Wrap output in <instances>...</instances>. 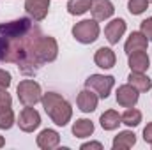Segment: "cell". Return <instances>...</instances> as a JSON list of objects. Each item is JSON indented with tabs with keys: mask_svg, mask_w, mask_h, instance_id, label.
<instances>
[{
	"mask_svg": "<svg viewBox=\"0 0 152 150\" xmlns=\"http://www.w3.org/2000/svg\"><path fill=\"white\" fill-rule=\"evenodd\" d=\"M42 30L32 18H18L0 23V62L16 64L20 73L34 76L42 67L37 46Z\"/></svg>",
	"mask_w": 152,
	"mask_h": 150,
	"instance_id": "6da1fadb",
	"label": "cell"
},
{
	"mask_svg": "<svg viewBox=\"0 0 152 150\" xmlns=\"http://www.w3.org/2000/svg\"><path fill=\"white\" fill-rule=\"evenodd\" d=\"M41 103H42L44 111L48 113V117L53 120V124L64 127V125L71 120V117H73V108H71V104H69L62 95H58V94H55V92H46V94H42Z\"/></svg>",
	"mask_w": 152,
	"mask_h": 150,
	"instance_id": "7a4b0ae2",
	"label": "cell"
},
{
	"mask_svg": "<svg viewBox=\"0 0 152 150\" xmlns=\"http://www.w3.org/2000/svg\"><path fill=\"white\" fill-rule=\"evenodd\" d=\"M16 92H18V99H20V103L23 106H34L42 97L41 95V87L34 79H23V81H20Z\"/></svg>",
	"mask_w": 152,
	"mask_h": 150,
	"instance_id": "3957f363",
	"label": "cell"
},
{
	"mask_svg": "<svg viewBox=\"0 0 152 150\" xmlns=\"http://www.w3.org/2000/svg\"><path fill=\"white\" fill-rule=\"evenodd\" d=\"M73 37L81 44H90L99 37V25L96 20H83L73 27Z\"/></svg>",
	"mask_w": 152,
	"mask_h": 150,
	"instance_id": "277c9868",
	"label": "cell"
},
{
	"mask_svg": "<svg viewBox=\"0 0 152 150\" xmlns=\"http://www.w3.org/2000/svg\"><path fill=\"white\" fill-rule=\"evenodd\" d=\"M113 85H115V78L113 76L92 74V76H88V78L85 79V87L90 88L92 92H96L97 97H101V99H106V97L110 95Z\"/></svg>",
	"mask_w": 152,
	"mask_h": 150,
	"instance_id": "5b68a950",
	"label": "cell"
},
{
	"mask_svg": "<svg viewBox=\"0 0 152 150\" xmlns=\"http://www.w3.org/2000/svg\"><path fill=\"white\" fill-rule=\"evenodd\" d=\"M11 104L12 99L7 90H0V129H11L14 124V113Z\"/></svg>",
	"mask_w": 152,
	"mask_h": 150,
	"instance_id": "8992f818",
	"label": "cell"
},
{
	"mask_svg": "<svg viewBox=\"0 0 152 150\" xmlns=\"http://www.w3.org/2000/svg\"><path fill=\"white\" fill-rule=\"evenodd\" d=\"M37 55H39V60L42 64L46 62H53L58 55V46H57V41L50 36H42L41 41H39V46H37Z\"/></svg>",
	"mask_w": 152,
	"mask_h": 150,
	"instance_id": "52a82bcc",
	"label": "cell"
},
{
	"mask_svg": "<svg viewBox=\"0 0 152 150\" xmlns=\"http://www.w3.org/2000/svg\"><path fill=\"white\" fill-rule=\"evenodd\" d=\"M39 124H41V117L39 113L32 108V106H25L23 111L20 113V118H18V125L23 133H32L34 129H37Z\"/></svg>",
	"mask_w": 152,
	"mask_h": 150,
	"instance_id": "ba28073f",
	"label": "cell"
},
{
	"mask_svg": "<svg viewBox=\"0 0 152 150\" xmlns=\"http://www.w3.org/2000/svg\"><path fill=\"white\" fill-rule=\"evenodd\" d=\"M50 0H25V11L36 21H42L48 14Z\"/></svg>",
	"mask_w": 152,
	"mask_h": 150,
	"instance_id": "9c48e42d",
	"label": "cell"
},
{
	"mask_svg": "<svg viewBox=\"0 0 152 150\" xmlns=\"http://www.w3.org/2000/svg\"><path fill=\"white\" fill-rule=\"evenodd\" d=\"M117 103L124 108H133L138 103V90L133 85H122L117 90Z\"/></svg>",
	"mask_w": 152,
	"mask_h": 150,
	"instance_id": "30bf717a",
	"label": "cell"
},
{
	"mask_svg": "<svg viewBox=\"0 0 152 150\" xmlns=\"http://www.w3.org/2000/svg\"><path fill=\"white\" fill-rule=\"evenodd\" d=\"M90 11H92V16H94L96 21H103V20L110 18L115 12L113 4H112L110 0H92Z\"/></svg>",
	"mask_w": 152,
	"mask_h": 150,
	"instance_id": "8fae6325",
	"label": "cell"
},
{
	"mask_svg": "<svg viewBox=\"0 0 152 150\" xmlns=\"http://www.w3.org/2000/svg\"><path fill=\"white\" fill-rule=\"evenodd\" d=\"M97 94L92 92L90 88H85L78 94V108L83 113H90L97 108Z\"/></svg>",
	"mask_w": 152,
	"mask_h": 150,
	"instance_id": "7c38bea8",
	"label": "cell"
},
{
	"mask_svg": "<svg viewBox=\"0 0 152 150\" xmlns=\"http://www.w3.org/2000/svg\"><path fill=\"white\" fill-rule=\"evenodd\" d=\"M124 32H126V21L122 18H117L113 21H110L104 28V36H106L110 44H117L118 39L124 36Z\"/></svg>",
	"mask_w": 152,
	"mask_h": 150,
	"instance_id": "4fadbf2b",
	"label": "cell"
},
{
	"mask_svg": "<svg viewBox=\"0 0 152 150\" xmlns=\"http://www.w3.org/2000/svg\"><path fill=\"white\" fill-rule=\"evenodd\" d=\"M147 46H149V39L145 37L142 32H133L129 36V39L126 41L124 50H126L127 55H131L134 51H147Z\"/></svg>",
	"mask_w": 152,
	"mask_h": 150,
	"instance_id": "5bb4252c",
	"label": "cell"
},
{
	"mask_svg": "<svg viewBox=\"0 0 152 150\" xmlns=\"http://www.w3.org/2000/svg\"><path fill=\"white\" fill-rule=\"evenodd\" d=\"M115 60H117V57H115L113 50H110V48H99L94 55V62L101 69H112L115 66Z\"/></svg>",
	"mask_w": 152,
	"mask_h": 150,
	"instance_id": "9a60e30c",
	"label": "cell"
},
{
	"mask_svg": "<svg viewBox=\"0 0 152 150\" xmlns=\"http://www.w3.org/2000/svg\"><path fill=\"white\" fill-rule=\"evenodd\" d=\"M58 141H60V136L53 129H44V131H41V134L37 136V145H39V149H42V150L55 149L58 145Z\"/></svg>",
	"mask_w": 152,
	"mask_h": 150,
	"instance_id": "2e32d148",
	"label": "cell"
},
{
	"mask_svg": "<svg viewBox=\"0 0 152 150\" xmlns=\"http://www.w3.org/2000/svg\"><path fill=\"white\" fill-rule=\"evenodd\" d=\"M129 67L134 73H145L149 69V55L145 51H134L129 55Z\"/></svg>",
	"mask_w": 152,
	"mask_h": 150,
	"instance_id": "e0dca14e",
	"label": "cell"
},
{
	"mask_svg": "<svg viewBox=\"0 0 152 150\" xmlns=\"http://www.w3.org/2000/svg\"><path fill=\"white\" fill-rule=\"evenodd\" d=\"M136 143V136L131 131H122L113 138V150H126L131 149Z\"/></svg>",
	"mask_w": 152,
	"mask_h": 150,
	"instance_id": "ac0fdd59",
	"label": "cell"
},
{
	"mask_svg": "<svg viewBox=\"0 0 152 150\" xmlns=\"http://www.w3.org/2000/svg\"><path fill=\"white\" fill-rule=\"evenodd\" d=\"M127 81H129V85H133L138 92H147V90H151L152 87V81L149 76H145L143 73H131L129 78H127Z\"/></svg>",
	"mask_w": 152,
	"mask_h": 150,
	"instance_id": "d6986e66",
	"label": "cell"
},
{
	"mask_svg": "<svg viewBox=\"0 0 152 150\" xmlns=\"http://www.w3.org/2000/svg\"><path fill=\"white\" fill-rule=\"evenodd\" d=\"M99 122H101V127H103L104 131H113V129L118 127V124H122V122H120V115L115 111V110L104 111L101 115Z\"/></svg>",
	"mask_w": 152,
	"mask_h": 150,
	"instance_id": "ffe728a7",
	"label": "cell"
},
{
	"mask_svg": "<svg viewBox=\"0 0 152 150\" xmlns=\"http://www.w3.org/2000/svg\"><path fill=\"white\" fill-rule=\"evenodd\" d=\"M92 133H94V124L90 120H87V118L76 120L75 125H73V134L76 138H88Z\"/></svg>",
	"mask_w": 152,
	"mask_h": 150,
	"instance_id": "44dd1931",
	"label": "cell"
},
{
	"mask_svg": "<svg viewBox=\"0 0 152 150\" xmlns=\"http://www.w3.org/2000/svg\"><path fill=\"white\" fill-rule=\"evenodd\" d=\"M90 7H92V0H69L67 2V11L69 14H75V16L87 12Z\"/></svg>",
	"mask_w": 152,
	"mask_h": 150,
	"instance_id": "7402d4cb",
	"label": "cell"
},
{
	"mask_svg": "<svg viewBox=\"0 0 152 150\" xmlns=\"http://www.w3.org/2000/svg\"><path fill=\"white\" fill-rule=\"evenodd\" d=\"M120 122L126 124V125H129V127H136L142 122V113L138 111V110H134V108H127L124 111V115L120 117Z\"/></svg>",
	"mask_w": 152,
	"mask_h": 150,
	"instance_id": "603a6c76",
	"label": "cell"
},
{
	"mask_svg": "<svg viewBox=\"0 0 152 150\" xmlns=\"http://www.w3.org/2000/svg\"><path fill=\"white\" fill-rule=\"evenodd\" d=\"M147 5H149V0H129V4H127L129 12L134 14V16L142 14V12L147 9Z\"/></svg>",
	"mask_w": 152,
	"mask_h": 150,
	"instance_id": "cb8c5ba5",
	"label": "cell"
},
{
	"mask_svg": "<svg viewBox=\"0 0 152 150\" xmlns=\"http://www.w3.org/2000/svg\"><path fill=\"white\" fill-rule=\"evenodd\" d=\"M142 34L149 41H152V18H147L142 21Z\"/></svg>",
	"mask_w": 152,
	"mask_h": 150,
	"instance_id": "d4e9b609",
	"label": "cell"
},
{
	"mask_svg": "<svg viewBox=\"0 0 152 150\" xmlns=\"http://www.w3.org/2000/svg\"><path fill=\"white\" fill-rule=\"evenodd\" d=\"M11 85V74L4 69H0V90H7Z\"/></svg>",
	"mask_w": 152,
	"mask_h": 150,
	"instance_id": "484cf974",
	"label": "cell"
},
{
	"mask_svg": "<svg viewBox=\"0 0 152 150\" xmlns=\"http://www.w3.org/2000/svg\"><path fill=\"white\" fill-rule=\"evenodd\" d=\"M143 140L152 145V122L151 124H147V127L143 129Z\"/></svg>",
	"mask_w": 152,
	"mask_h": 150,
	"instance_id": "4316f807",
	"label": "cell"
},
{
	"mask_svg": "<svg viewBox=\"0 0 152 150\" xmlns=\"http://www.w3.org/2000/svg\"><path fill=\"white\" fill-rule=\"evenodd\" d=\"M90 149L103 150V145H101V143H97V141H90V143H83V145H81V150H90Z\"/></svg>",
	"mask_w": 152,
	"mask_h": 150,
	"instance_id": "83f0119b",
	"label": "cell"
},
{
	"mask_svg": "<svg viewBox=\"0 0 152 150\" xmlns=\"http://www.w3.org/2000/svg\"><path fill=\"white\" fill-rule=\"evenodd\" d=\"M4 143H5V141H4V138H2V136H0V149H2V147H4Z\"/></svg>",
	"mask_w": 152,
	"mask_h": 150,
	"instance_id": "f1b7e54d",
	"label": "cell"
},
{
	"mask_svg": "<svg viewBox=\"0 0 152 150\" xmlns=\"http://www.w3.org/2000/svg\"><path fill=\"white\" fill-rule=\"evenodd\" d=\"M149 2H152V0H149Z\"/></svg>",
	"mask_w": 152,
	"mask_h": 150,
	"instance_id": "f546056e",
	"label": "cell"
}]
</instances>
